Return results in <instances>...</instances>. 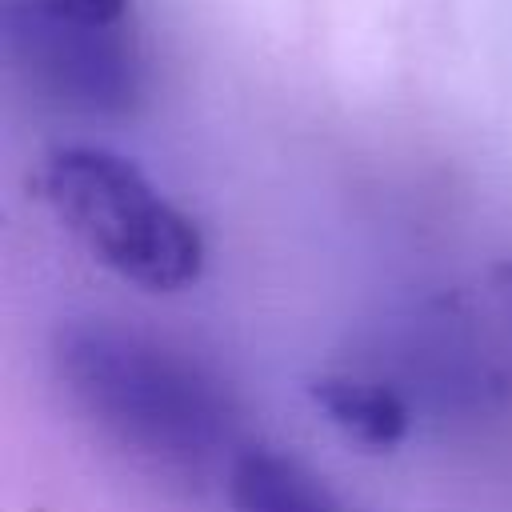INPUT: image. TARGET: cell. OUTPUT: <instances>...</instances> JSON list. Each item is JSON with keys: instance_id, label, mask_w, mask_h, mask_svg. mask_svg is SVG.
I'll list each match as a JSON object with an SVG mask.
<instances>
[{"instance_id": "6da1fadb", "label": "cell", "mask_w": 512, "mask_h": 512, "mask_svg": "<svg viewBox=\"0 0 512 512\" xmlns=\"http://www.w3.org/2000/svg\"><path fill=\"white\" fill-rule=\"evenodd\" d=\"M52 368L72 408L160 476L200 480L232 444V400L220 380L140 328L68 320L56 328Z\"/></svg>"}, {"instance_id": "277c9868", "label": "cell", "mask_w": 512, "mask_h": 512, "mask_svg": "<svg viewBox=\"0 0 512 512\" xmlns=\"http://www.w3.org/2000/svg\"><path fill=\"white\" fill-rule=\"evenodd\" d=\"M224 488L232 512H348L316 472L272 448L236 452Z\"/></svg>"}, {"instance_id": "3957f363", "label": "cell", "mask_w": 512, "mask_h": 512, "mask_svg": "<svg viewBox=\"0 0 512 512\" xmlns=\"http://www.w3.org/2000/svg\"><path fill=\"white\" fill-rule=\"evenodd\" d=\"M4 48L16 76L76 116H128L144 100V52L132 20L4 0Z\"/></svg>"}, {"instance_id": "8992f818", "label": "cell", "mask_w": 512, "mask_h": 512, "mask_svg": "<svg viewBox=\"0 0 512 512\" xmlns=\"http://www.w3.org/2000/svg\"><path fill=\"white\" fill-rule=\"evenodd\" d=\"M68 12H88V16H104V20H132V0H44Z\"/></svg>"}, {"instance_id": "7a4b0ae2", "label": "cell", "mask_w": 512, "mask_h": 512, "mask_svg": "<svg viewBox=\"0 0 512 512\" xmlns=\"http://www.w3.org/2000/svg\"><path fill=\"white\" fill-rule=\"evenodd\" d=\"M40 196L52 216L128 284L180 292L204 272V236L140 164L112 148L64 144L40 164Z\"/></svg>"}, {"instance_id": "52a82bcc", "label": "cell", "mask_w": 512, "mask_h": 512, "mask_svg": "<svg viewBox=\"0 0 512 512\" xmlns=\"http://www.w3.org/2000/svg\"><path fill=\"white\" fill-rule=\"evenodd\" d=\"M508 276H512V272H508Z\"/></svg>"}, {"instance_id": "5b68a950", "label": "cell", "mask_w": 512, "mask_h": 512, "mask_svg": "<svg viewBox=\"0 0 512 512\" xmlns=\"http://www.w3.org/2000/svg\"><path fill=\"white\" fill-rule=\"evenodd\" d=\"M316 408L356 444L388 452L408 436V404L380 380L352 372H324L308 384Z\"/></svg>"}]
</instances>
